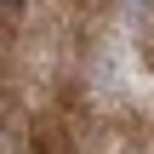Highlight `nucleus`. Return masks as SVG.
<instances>
[{
	"label": "nucleus",
	"mask_w": 154,
	"mask_h": 154,
	"mask_svg": "<svg viewBox=\"0 0 154 154\" xmlns=\"http://www.w3.org/2000/svg\"><path fill=\"white\" fill-rule=\"evenodd\" d=\"M6 6H17V0H6Z\"/></svg>",
	"instance_id": "1"
}]
</instances>
